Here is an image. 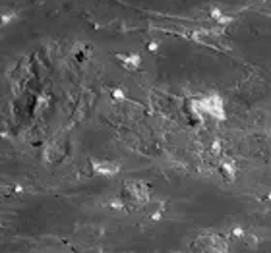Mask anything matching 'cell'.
I'll list each match as a JSON object with an SVG mask.
<instances>
[{"label": "cell", "mask_w": 271, "mask_h": 253, "mask_svg": "<svg viewBox=\"0 0 271 253\" xmlns=\"http://www.w3.org/2000/svg\"><path fill=\"white\" fill-rule=\"evenodd\" d=\"M196 108H200L201 112H205V114L213 116V118H225V108H223V101H221L219 97H207V99H201V101H198Z\"/></svg>", "instance_id": "obj_1"}, {"label": "cell", "mask_w": 271, "mask_h": 253, "mask_svg": "<svg viewBox=\"0 0 271 253\" xmlns=\"http://www.w3.org/2000/svg\"><path fill=\"white\" fill-rule=\"evenodd\" d=\"M203 242L211 253H229V244L221 236H207V238H203Z\"/></svg>", "instance_id": "obj_2"}, {"label": "cell", "mask_w": 271, "mask_h": 253, "mask_svg": "<svg viewBox=\"0 0 271 253\" xmlns=\"http://www.w3.org/2000/svg\"><path fill=\"white\" fill-rule=\"evenodd\" d=\"M128 189H130L132 195H134L136 199H140L141 203H145L147 199H149V191H147V188H145L141 182H130V184H128Z\"/></svg>", "instance_id": "obj_3"}, {"label": "cell", "mask_w": 271, "mask_h": 253, "mask_svg": "<svg viewBox=\"0 0 271 253\" xmlns=\"http://www.w3.org/2000/svg\"><path fill=\"white\" fill-rule=\"evenodd\" d=\"M95 170H97L99 174H114V172H118V166L111 164V162H107V164H99V162H95Z\"/></svg>", "instance_id": "obj_4"}, {"label": "cell", "mask_w": 271, "mask_h": 253, "mask_svg": "<svg viewBox=\"0 0 271 253\" xmlns=\"http://www.w3.org/2000/svg\"><path fill=\"white\" fill-rule=\"evenodd\" d=\"M232 236H236V238H244V230L240 228V226H236V228L232 230Z\"/></svg>", "instance_id": "obj_5"}, {"label": "cell", "mask_w": 271, "mask_h": 253, "mask_svg": "<svg viewBox=\"0 0 271 253\" xmlns=\"http://www.w3.org/2000/svg\"><path fill=\"white\" fill-rule=\"evenodd\" d=\"M267 199H269V201H271V193H269V195H267Z\"/></svg>", "instance_id": "obj_6"}]
</instances>
